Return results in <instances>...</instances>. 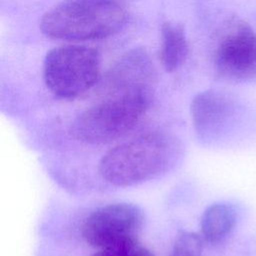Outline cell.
<instances>
[{
    "mask_svg": "<svg viewBox=\"0 0 256 256\" xmlns=\"http://www.w3.org/2000/svg\"><path fill=\"white\" fill-rule=\"evenodd\" d=\"M181 155L178 141L153 132L124 142L108 151L98 171L108 183L128 187L146 182L171 169Z\"/></svg>",
    "mask_w": 256,
    "mask_h": 256,
    "instance_id": "obj_1",
    "label": "cell"
},
{
    "mask_svg": "<svg viewBox=\"0 0 256 256\" xmlns=\"http://www.w3.org/2000/svg\"><path fill=\"white\" fill-rule=\"evenodd\" d=\"M121 2L109 0H66L47 11L40 22L49 38L89 41L107 38L126 24Z\"/></svg>",
    "mask_w": 256,
    "mask_h": 256,
    "instance_id": "obj_2",
    "label": "cell"
},
{
    "mask_svg": "<svg viewBox=\"0 0 256 256\" xmlns=\"http://www.w3.org/2000/svg\"><path fill=\"white\" fill-rule=\"evenodd\" d=\"M150 90L120 92L81 113L72 125L78 140L90 144L111 142L133 129L145 114Z\"/></svg>",
    "mask_w": 256,
    "mask_h": 256,
    "instance_id": "obj_3",
    "label": "cell"
},
{
    "mask_svg": "<svg viewBox=\"0 0 256 256\" xmlns=\"http://www.w3.org/2000/svg\"><path fill=\"white\" fill-rule=\"evenodd\" d=\"M44 81L57 97L71 99L90 90L100 77V55L84 45H67L50 50L44 60Z\"/></svg>",
    "mask_w": 256,
    "mask_h": 256,
    "instance_id": "obj_4",
    "label": "cell"
},
{
    "mask_svg": "<svg viewBox=\"0 0 256 256\" xmlns=\"http://www.w3.org/2000/svg\"><path fill=\"white\" fill-rule=\"evenodd\" d=\"M142 210L131 203H114L93 211L82 225V236L92 247L103 248L136 239L143 224Z\"/></svg>",
    "mask_w": 256,
    "mask_h": 256,
    "instance_id": "obj_5",
    "label": "cell"
},
{
    "mask_svg": "<svg viewBox=\"0 0 256 256\" xmlns=\"http://www.w3.org/2000/svg\"><path fill=\"white\" fill-rule=\"evenodd\" d=\"M214 64L229 81L256 82V31L243 21L234 23L217 45Z\"/></svg>",
    "mask_w": 256,
    "mask_h": 256,
    "instance_id": "obj_6",
    "label": "cell"
},
{
    "mask_svg": "<svg viewBox=\"0 0 256 256\" xmlns=\"http://www.w3.org/2000/svg\"><path fill=\"white\" fill-rule=\"evenodd\" d=\"M234 111L232 99L223 92L206 90L191 102V117L196 132L209 138L220 132Z\"/></svg>",
    "mask_w": 256,
    "mask_h": 256,
    "instance_id": "obj_7",
    "label": "cell"
},
{
    "mask_svg": "<svg viewBox=\"0 0 256 256\" xmlns=\"http://www.w3.org/2000/svg\"><path fill=\"white\" fill-rule=\"evenodd\" d=\"M189 54V43L181 26L165 22L161 27L160 60L167 72L181 67Z\"/></svg>",
    "mask_w": 256,
    "mask_h": 256,
    "instance_id": "obj_8",
    "label": "cell"
},
{
    "mask_svg": "<svg viewBox=\"0 0 256 256\" xmlns=\"http://www.w3.org/2000/svg\"><path fill=\"white\" fill-rule=\"evenodd\" d=\"M236 211L228 203H214L206 208L201 218L203 238L210 243L222 241L236 223Z\"/></svg>",
    "mask_w": 256,
    "mask_h": 256,
    "instance_id": "obj_9",
    "label": "cell"
},
{
    "mask_svg": "<svg viewBox=\"0 0 256 256\" xmlns=\"http://www.w3.org/2000/svg\"><path fill=\"white\" fill-rule=\"evenodd\" d=\"M202 238L194 232H185L175 241L170 256H202Z\"/></svg>",
    "mask_w": 256,
    "mask_h": 256,
    "instance_id": "obj_10",
    "label": "cell"
},
{
    "mask_svg": "<svg viewBox=\"0 0 256 256\" xmlns=\"http://www.w3.org/2000/svg\"><path fill=\"white\" fill-rule=\"evenodd\" d=\"M139 243L136 239L123 241L114 245L100 248L93 256H132Z\"/></svg>",
    "mask_w": 256,
    "mask_h": 256,
    "instance_id": "obj_11",
    "label": "cell"
},
{
    "mask_svg": "<svg viewBox=\"0 0 256 256\" xmlns=\"http://www.w3.org/2000/svg\"><path fill=\"white\" fill-rule=\"evenodd\" d=\"M132 256H154V255L150 250H148L147 248H145L139 244L137 246V248L135 249Z\"/></svg>",
    "mask_w": 256,
    "mask_h": 256,
    "instance_id": "obj_12",
    "label": "cell"
},
{
    "mask_svg": "<svg viewBox=\"0 0 256 256\" xmlns=\"http://www.w3.org/2000/svg\"><path fill=\"white\" fill-rule=\"evenodd\" d=\"M109 1H117V2H121V0H109Z\"/></svg>",
    "mask_w": 256,
    "mask_h": 256,
    "instance_id": "obj_13",
    "label": "cell"
}]
</instances>
